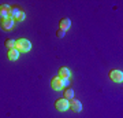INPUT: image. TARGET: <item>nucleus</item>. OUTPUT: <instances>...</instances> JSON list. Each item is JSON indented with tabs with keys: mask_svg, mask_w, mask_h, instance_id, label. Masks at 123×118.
Wrapping results in <instances>:
<instances>
[{
	"mask_svg": "<svg viewBox=\"0 0 123 118\" xmlns=\"http://www.w3.org/2000/svg\"><path fill=\"white\" fill-rule=\"evenodd\" d=\"M14 23H15V21L14 19H11V18H7V19H4V21H1V28H3V30H11L14 28Z\"/></svg>",
	"mask_w": 123,
	"mask_h": 118,
	"instance_id": "nucleus-8",
	"label": "nucleus"
},
{
	"mask_svg": "<svg viewBox=\"0 0 123 118\" xmlns=\"http://www.w3.org/2000/svg\"><path fill=\"white\" fill-rule=\"evenodd\" d=\"M51 85L55 91H60L63 88H66L67 85H70V81L64 78H60V77H53L52 81H51Z\"/></svg>",
	"mask_w": 123,
	"mask_h": 118,
	"instance_id": "nucleus-1",
	"label": "nucleus"
},
{
	"mask_svg": "<svg viewBox=\"0 0 123 118\" xmlns=\"http://www.w3.org/2000/svg\"><path fill=\"white\" fill-rule=\"evenodd\" d=\"M7 58H8L10 61H17L18 58H19V51H18L17 48L8 49V52H7Z\"/></svg>",
	"mask_w": 123,
	"mask_h": 118,
	"instance_id": "nucleus-9",
	"label": "nucleus"
},
{
	"mask_svg": "<svg viewBox=\"0 0 123 118\" xmlns=\"http://www.w3.org/2000/svg\"><path fill=\"white\" fill-rule=\"evenodd\" d=\"M70 76H71V73H70V70L67 69V67H60V69H59V76H57V77L64 78V80H68L70 78Z\"/></svg>",
	"mask_w": 123,
	"mask_h": 118,
	"instance_id": "nucleus-10",
	"label": "nucleus"
},
{
	"mask_svg": "<svg viewBox=\"0 0 123 118\" xmlns=\"http://www.w3.org/2000/svg\"><path fill=\"white\" fill-rule=\"evenodd\" d=\"M55 109L57 111H67L70 109V102L67 100L66 97H62V99H57L55 102Z\"/></svg>",
	"mask_w": 123,
	"mask_h": 118,
	"instance_id": "nucleus-4",
	"label": "nucleus"
},
{
	"mask_svg": "<svg viewBox=\"0 0 123 118\" xmlns=\"http://www.w3.org/2000/svg\"><path fill=\"white\" fill-rule=\"evenodd\" d=\"M71 26V21L68 19V18H63L60 21V29H63V30H68V28Z\"/></svg>",
	"mask_w": 123,
	"mask_h": 118,
	"instance_id": "nucleus-11",
	"label": "nucleus"
},
{
	"mask_svg": "<svg viewBox=\"0 0 123 118\" xmlns=\"http://www.w3.org/2000/svg\"><path fill=\"white\" fill-rule=\"evenodd\" d=\"M110 78L116 84H122L123 83V73L120 70H112V71H110Z\"/></svg>",
	"mask_w": 123,
	"mask_h": 118,
	"instance_id": "nucleus-5",
	"label": "nucleus"
},
{
	"mask_svg": "<svg viewBox=\"0 0 123 118\" xmlns=\"http://www.w3.org/2000/svg\"><path fill=\"white\" fill-rule=\"evenodd\" d=\"M15 44H17V40H11V39L6 40V45H7L10 49H11V48H15Z\"/></svg>",
	"mask_w": 123,
	"mask_h": 118,
	"instance_id": "nucleus-13",
	"label": "nucleus"
},
{
	"mask_svg": "<svg viewBox=\"0 0 123 118\" xmlns=\"http://www.w3.org/2000/svg\"><path fill=\"white\" fill-rule=\"evenodd\" d=\"M10 18L14 21H23L25 19V13L19 7H11L10 10Z\"/></svg>",
	"mask_w": 123,
	"mask_h": 118,
	"instance_id": "nucleus-3",
	"label": "nucleus"
},
{
	"mask_svg": "<svg viewBox=\"0 0 123 118\" xmlns=\"http://www.w3.org/2000/svg\"><path fill=\"white\" fill-rule=\"evenodd\" d=\"M64 96H66L67 100H71V99H74V89H71V88H67L66 92H64Z\"/></svg>",
	"mask_w": 123,
	"mask_h": 118,
	"instance_id": "nucleus-12",
	"label": "nucleus"
},
{
	"mask_svg": "<svg viewBox=\"0 0 123 118\" xmlns=\"http://www.w3.org/2000/svg\"><path fill=\"white\" fill-rule=\"evenodd\" d=\"M10 10H11V7H10L8 4H1L0 6V19H1V21L10 18Z\"/></svg>",
	"mask_w": 123,
	"mask_h": 118,
	"instance_id": "nucleus-6",
	"label": "nucleus"
},
{
	"mask_svg": "<svg viewBox=\"0 0 123 118\" xmlns=\"http://www.w3.org/2000/svg\"><path fill=\"white\" fill-rule=\"evenodd\" d=\"M70 102V109L73 110V111H75V113H79L81 110H82V103L79 100H77V99H71Z\"/></svg>",
	"mask_w": 123,
	"mask_h": 118,
	"instance_id": "nucleus-7",
	"label": "nucleus"
},
{
	"mask_svg": "<svg viewBox=\"0 0 123 118\" xmlns=\"http://www.w3.org/2000/svg\"><path fill=\"white\" fill-rule=\"evenodd\" d=\"M64 36H66V30H63V29L57 30V37H64Z\"/></svg>",
	"mask_w": 123,
	"mask_h": 118,
	"instance_id": "nucleus-14",
	"label": "nucleus"
},
{
	"mask_svg": "<svg viewBox=\"0 0 123 118\" xmlns=\"http://www.w3.org/2000/svg\"><path fill=\"white\" fill-rule=\"evenodd\" d=\"M15 48H17L19 52H29L31 49V43L27 39H19V40H17Z\"/></svg>",
	"mask_w": 123,
	"mask_h": 118,
	"instance_id": "nucleus-2",
	"label": "nucleus"
}]
</instances>
